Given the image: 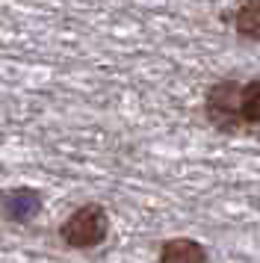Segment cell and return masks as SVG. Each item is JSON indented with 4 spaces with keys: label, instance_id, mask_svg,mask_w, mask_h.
<instances>
[{
    "label": "cell",
    "instance_id": "6da1fadb",
    "mask_svg": "<svg viewBox=\"0 0 260 263\" xmlns=\"http://www.w3.org/2000/svg\"><path fill=\"white\" fill-rule=\"evenodd\" d=\"M106 237H109V213H106L104 204H98V201H89L83 207H77L59 225V242L74 251L98 249V246H104Z\"/></svg>",
    "mask_w": 260,
    "mask_h": 263
},
{
    "label": "cell",
    "instance_id": "7a4b0ae2",
    "mask_svg": "<svg viewBox=\"0 0 260 263\" xmlns=\"http://www.w3.org/2000/svg\"><path fill=\"white\" fill-rule=\"evenodd\" d=\"M239 92L243 83L234 77H225L207 89L204 95V116L216 130H239L243 119H239Z\"/></svg>",
    "mask_w": 260,
    "mask_h": 263
},
{
    "label": "cell",
    "instance_id": "3957f363",
    "mask_svg": "<svg viewBox=\"0 0 260 263\" xmlns=\"http://www.w3.org/2000/svg\"><path fill=\"white\" fill-rule=\"evenodd\" d=\"M42 207H45L42 192L33 186H12V190L0 192V213L12 225H30L42 213Z\"/></svg>",
    "mask_w": 260,
    "mask_h": 263
},
{
    "label": "cell",
    "instance_id": "277c9868",
    "mask_svg": "<svg viewBox=\"0 0 260 263\" xmlns=\"http://www.w3.org/2000/svg\"><path fill=\"white\" fill-rule=\"evenodd\" d=\"M157 260L160 263H207L210 254L201 246L198 239L192 237H172L165 239L160 251H157Z\"/></svg>",
    "mask_w": 260,
    "mask_h": 263
},
{
    "label": "cell",
    "instance_id": "5b68a950",
    "mask_svg": "<svg viewBox=\"0 0 260 263\" xmlns=\"http://www.w3.org/2000/svg\"><path fill=\"white\" fill-rule=\"evenodd\" d=\"M234 33L260 45V0H243L234 9Z\"/></svg>",
    "mask_w": 260,
    "mask_h": 263
},
{
    "label": "cell",
    "instance_id": "8992f818",
    "mask_svg": "<svg viewBox=\"0 0 260 263\" xmlns=\"http://www.w3.org/2000/svg\"><path fill=\"white\" fill-rule=\"evenodd\" d=\"M239 119H243V127H260V77L243 83V92H239Z\"/></svg>",
    "mask_w": 260,
    "mask_h": 263
}]
</instances>
